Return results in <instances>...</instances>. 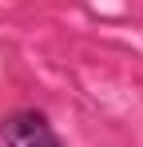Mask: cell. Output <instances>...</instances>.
<instances>
[{"instance_id": "6da1fadb", "label": "cell", "mask_w": 143, "mask_h": 147, "mask_svg": "<svg viewBox=\"0 0 143 147\" xmlns=\"http://www.w3.org/2000/svg\"><path fill=\"white\" fill-rule=\"evenodd\" d=\"M0 147H64L44 111L20 107L0 119Z\"/></svg>"}]
</instances>
